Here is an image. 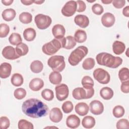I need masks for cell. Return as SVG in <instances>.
Returning <instances> with one entry per match:
<instances>
[{
  "instance_id": "obj_1",
  "label": "cell",
  "mask_w": 129,
  "mask_h": 129,
  "mask_svg": "<svg viewBox=\"0 0 129 129\" xmlns=\"http://www.w3.org/2000/svg\"><path fill=\"white\" fill-rule=\"evenodd\" d=\"M22 109L25 114L34 118L46 116L49 111L48 106L44 103L36 98L25 101L22 105Z\"/></svg>"
},
{
  "instance_id": "obj_2",
  "label": "cell",
  "mask_w": 129,
  "mask_h": 129,
  "mask_svg": "<svg viewBox=\"0 0 129 129\" xmlns=\"http://www.w3.org/2000/svg\"><path fill=\"white\" fill-rule=\"evenodd\" d=\"M98 64L112 69L118 67L122 62V59L118 56H114L107 52H101L96 56Z\"/></svg>"
},
{
  "instance_id": "obj_3",
  "label": "cell",
  "mask_w": 129,
  "mask_h": 129,
  "mask_svg": "<svg viewBox=\"0 0 129 129\" xmlns=\"http://www.w3.org/2000/svg\"><path fill=\"white\" fill-rule=\"evenodd\" d=\"M64 44L65 37L59 39L54 38L44 44L42 47V50L46 55H51L57 52L61 48H63Z\"/></svg>"
},
{
  "instance_id": "obj_4",
  "label": "cell",
  "mask_w": 129,
  "mask_h": 129,
  "mask_svg": "<svg viewBox=\"0 0 129 129\" xmlns=\"http://www.w3.org/2000/svg\"><path fill=\"white\" fill-rule=\"evenodd\" d=\"M88 49L85 46H80L73 50L70 54L68 61L72 66H75L83 59V58L88 54Z\"/></svg>"
},
{
  "instance_id": "obj_5",
  "label": "cell",
  "mask_w": 129,
  "mask_h": 129,
  "mask_svg": "<svg viewBox=\"0 0 129 129\" xmlns=\"http://www.w3.org/2000/svg\"><path fill=\"white\" fill-rule=\"evenodd\" d=\"M47 64L53 71L61 72L66 66L64 58L62 55L52 56L48 59Z\"/></svg>"
},
{
  "instance_id": "obj_6",
  "label": "cell",
  "mask_w": 129,
  "mask_h": 129,
  "mask_svg": "<svg viewBox=\"0 0 129 129\" xmlns=\"http://www.w3.org/2000/svg\"><path fill=\"white\" fill-rule=\"evenodd\" d=\"M34 21L38 29L44 30L50 26L52 22V20L47 15L39 14L35 17Z\"/></svg>"
},
{
  "instance_id": "obj_7",
  "label": "cell",
  "mask_w": 129,
  "mask_h": 129,
  "mask_svg": "<svg viewBox=\"0 0 129 129\" xmlns=\"http://www.w3.org/2000/svg\"><path fill=\"white\" fill-rule=\"evenodd\" d=\"M93 77L97 82L102 84H108L110 80L109 74L101 68H98L94 71Z\"/></svg>"
},
{
  "instance_id": "obj_8",
  "label": "cell",
  "mask_w": 129,
  "mask_h": 129,
  "mask_svg": "<svg viewBox=\"0 0 129 129\" xmlns=\"http://www.w3.org/2000/svg\"><path fill=\"white\" fill-rule=\"evenodd\" d=\"M77 4L75 1L67 2L61 9L62 14L66 17H71L75 14L77 11Z\"/></svg>"
},
{
  "instance_id": "obj_9",
  "label": "cell",
  "mask_w": 129,
  "mask_h": 129,
  "mask_svg": "<svg viewBox=\"0 0 129 129\" xmlns=\"http://www.w3.org/2000/svg\"><path fill=\"white\" fill-rule=\"evenodd\" d=\"M56 97L58 100L62 101L66 99L69 94L68 86L65 84H61L55 87Z\"/></svg>"
},
{
  "instance_id": "obj_10",
  "label": "cell",
  "mask_w": 129,
  "mask_h": 129,
  "mask_svg": "<svg viewBox=\"0 0 129 129\" xmlns=\"http://www.w3.org/2000/svg\"><path fill=\"white\" fill-rule=\"evenodd\" d=\"M2 55L5 58L10 60L16 59L20 57L17 54L16 49L11 46H7L4 47L2 50Z\"/></svg>"
},
{
  "instance_id": "obj_11",
  "label": "cell",
  "mask_w": 129,
  "mask_h": 129,
  "mask_svg": "<svg viewBox=\"0 0 129 129\" xmlns=\"http://www.w3.org/2000/svg\"><path fill=\"white\" fill-rule=\"evenodd\" d=\"M90 109L91 112L93 114L99 115L103 112L104 106L100 101L94 100L90 103Z\"/></svg>"
},
{
  "instance_id": "obj_12",
  "label": "cell",
  "mask_w": 129,
  "mask_h": 129,
  "mask_svg": "<svg viewBox=\"0 0 129 129\" xmlns=\"http://www.w3.org/2000/svg\"><path fill=\"white\" fill-rule=\"evenodd\" d=\"M115 18L114 16L110 13H106L103 14L101 18L102 25L106 27L112 26L115 22Z\"/></svg>"
},
{
  "instance_id": "obj_13",
  "label": "cell",
  "mask_w": 129,
  "mask_h": 129,
  "mask_svg": "<svg viewBox=\"0 0 129 129\" xmlns=\"http://www.w3.org/2000/svg\"><path fill=\"white\" fill-rule=\"evenodd\" d=\"M62 113L58 107L53 108L49 112V118L53 122L57 123L60 121L62 118Z\"/></svg>"
},
{
  "instance_id": "obj_14",
  "label": "cell",
  "mask_w": 129,
  "mask_h": 129,
  "mask_svg": "<svg viewBox=\"0 0 129 129\" xmlns=\"http://www.w3.org/2000/svg\"><path fill=\"white\" fill-rule=\"evenodd\" d=\"M80 124V119L75 114H72L68 116L66 119V124L71 128H77Z\"/></svg>"
},
{
  "instance_id": "obj_15",
  "label": "cell",
  "mask_w": 129,
  "mask_h": 129,
  "mask_svg": "<svg viewBox=\"0 0 129 129\" xmlns=\"http://www.w3.org/2000/svg\"><path fill=\"white\" fill-rule=\"evenodd\" d=\"M52 33L55 38L59 39L64 37L66 33V30L62 25L60 24H56L52 27Z\"/></svg>"
},
{
  "instance_id": "obj_16",
  "label": "cell",
  "mask_w": 129,
  "mask_h": 129,
  "mask_svg": "<svg viewBox=\"0 0 129 129\" xmlns=\"http://www.w3.org/2000/svg\"><path fill=\"white\" fill-rule=\"evenodd\" d=\"M12 66L8 62H3L0 66V77L2 79L9 77L11 73Z\"/></svg>"
},
{
  "instance_id": "obj_17",
  "label": "cell",
  "mask_w": 129,
  "mask_h": 129,
  "mask_svg": "<svg viewBox=\"0 0 129 129\" xmlns=\"http://www.w3.org/2000/svg\"><path fill=\"white\" fill-rule=\"evenodd\" d=\"M74 22L82 28H86L89 24V20L87 16L83 15H78L74 18Z\"/></svg>"
},
{
  "instance_id": "obj_18",
  "label": "cell",
  "mask_w": 129,
  "mask_h": 129,
  "mask_svg": "<svg viewBox=\"0 0 129 129\" xmlns=\"http://www.w3.org/2000/svg\"><path fill=\"white\" fill-rule=\"evenodd\" d=\"M43 81L41 79L38 78H34L31 80L29 84V87L30 89L34 91H39L41 89L43 88Z\"/></svg>"
},
{
  "instance_id": "obj_19",
  "label": "cell",
  "mask_w": 129,
  "mask_h": 129,
  "mask_svg": "<svg viewBox=\"0 0 129 129\" xmlns=\"http://www.w3.org/2000/svg\"><path fill=\"white\" fill-rule=\"evenodd\" d=\"M72 95L75 99L81 100L86 99L87 94L86 90L84 88L78 87L73 90Z\"/></svg>"
},
{
  "instance_id": "obj_20",
  "label": "cell",
  "mask_w": 129,
  "mask_h": 129,
  "mask_svg": "<svg viewBox=\"0 0 129 129\" xmlns=\"http://www.w3.org/2000/svg\"><path fill=\"white\" fill-rule=\"evenodd\" d=\"M75 111L80 116H85L89 111V107L85 102H80L75 106Z\"/></svg>"
},
{
  "instance_id": "obj_21",
  "label": "cell",
  "mask_w": 129,
  "mask_h": 129,
  "mask_svg": "<svg viewBox=\"0 0 129 129\" xmlns=\"http://www.w3.org/2000/svg\"><path fill=\"white\" fill-rule=\"evenodd\" d=\"M125 49V45L124 43L119 41H115L112 44V50L116 55L122 54Z\"/></svg>"
},
{
  "instance_id": "obj_22",
  "label": "cell",
  "mask_w": 129,
  "mask_h": 129,
  "mask_svg": "<svg viewBox=\"0 0 129 129\" xmlns=\"http://www.w3.org/2000/svg\"><path fill=\"white\" fill-rule=\"evenodd\" d=\"M16 15V11L13 9H7L3 11L2 12L3 19L6 21H12L15 17Z\"/></svg>"
},
{
  "instance_id": "obj_23",
  "label": "cell",
  "mask_w": 129,
  "mask_h": 129,
  "mask_svg": "<svg viewBox=\"0 0 129 129\" xmlns=\"http://www.w3.org/2000/svg\"><path fill=\"white\" fill-rule=\"evenodd\" d=\"M36 35V31L32 28H26L23 32V37L27 41H33L35 38Z\"/></svg>"
},
{
  "instance_id": "obj_24",
  "label": "cell",
  "mask_w": 129,
  "mask_h": 129,
  "mask_svg": "<svg viewBox=\"0 0 129 129\" xmlns=\"http://www.w3.org/2000/svg\"><path fill=\"white\" fill-rule=\"evenodd\" d=\"M49 80L51 84L58 85L61 82L62 76L58 72L53 71L49 74Z\"/></svg>"
},
{
  "instance_id": "obj_25",
  "label": "cell",
  "mask_w": 129,
  "mask_h": 129,
  "mask_svg": "<svg viewBox=\"0 0 129 129\" xmlns=\"http://www.w3.org/2000/svg\"><path fill=\"white\" fill-rule=\"evenodd\" d=\"M82 124L85 128H93L95 125V119L91 116H86L82 119Z\"/></svg>"
},
{
  "instance_id": "obj_26",
  "label": "cell",
  "mask_w": 129,
  "mask_h": 129,
  "mask_svg": "<svg viewBox=\"0 0 129 129\" xmlns=\"http://www.w3.org/2000/svg\"><path fill=\"white\" fill-rule=\"evenodd\" d=\"M101 97L105 100H109L113 96V91L109 87H105L102 88L100 91Z\"/></svg>"
},
{
  "instance_id": "obj_27",
  "label": "cell",
  "mask_w": 129,
  "mask_h": 129,
  "mask_svg": "<svg viewBox=\"0 0 129 129\" xmlns=\"http://www.w3.org/2000/svg\"><path fill=\"white\" fill-rule=\"evenodd\" d=\"M74 38L77 42H84L87 39V34L85 31L81 29H78L75 32L74 35Z\"/></svg>"
},
{
  "instance_id": "obj_28",
  "label": "cell",
  "mask_w": 129,
  "mask_h": 129,
  "mask_svg": "<svg viewBox=\"0 0 129 129\" xmlns=\"http://www.w3.org/2000/svg\"><path fill=\"white\" fill-rule=\"evenodd\" d=\"M43 69V64L41 61L38 60H34L30 64V69L34 73H39Z\"/></svg>"
},
{
  "instance_id": "obj_29",
  "label": "cell",
  "mask_w": 129,
  "mask_h": 129,
  "mask_svg": "<svg viewBox=\"0 0 129 129\" xmlns=\"http://www.w3.org/2000/svg\"><path fill=\"white\" fill-rule=\"evenodd\" d=\"M23 81L24 80L23 76L19 73H15L13 74L11 79V82L12 85L16 87L21 86L23 83Z\"/></svg>"
},
{
  "instance_id": "obj_30",
  "label": "cell",
  "mask_w": 129,
  "mask_h": 129,
  "mask_svg": "<svg viewBox=\"0 0 129 129\" xmlns=\"http://www.w3.org/2000/svg\"><path fill=\"white\" fill-rule=\"evenodd\" d=\"M81 83L83 88L85 89L93 88L94 84L93 79L88 76H85L82 78Z\"/></svg>"
},
{
  "instance_id": "obj_31",
  "label": "cell",
  "mask_w": 129,
  "mask_h": 129,
  "mask_svg": "<svg viewBox=\"0 0 129 129\" xmlns=\"http://www.w3.org/2000/svg\"><path fill=\"white\" fill-rule=\"evenodd\" d=\"M17 54L20 56L25 55L27 54L29 51L28 46L24 43H21L16 46L15 48Z\"/></svg>"
},
{
  "instance_id": "obj_32",
  "label": "cell",
  "mask_w": 129,
  "mask_h": 129,
  "mask_svg": "<svg viewBox=\"0 0 129 129\" xmlns=\"http://www.w3.org/2000/svg\"><path fill=\"white\" fill-rule=\"evenodd\" d=\"M9 41L11 44L13 45H17L22 43V39L21 35L19 33H13L10 36Z\"/></svg>"
},
{
  "instance_id": "obj_33",
  "label": "cell",
  "mask_w": 129,
  "mask_h": 129,
  "mask_svg": "<svg viewBox=\"0 0 129 129\" xmlns=\"http://www.w3.org/2000/svg\"><path fill=\"white\" fill-rule=\"evenodd\" d=\"M19 20L23 24H29L32 22V16L28 12H23L20 14Z\"/></svg>"
},
{
  "instance_id": "obj_34",
  "label": "cell",
  "mask_w": 129,
  "mask_h": 129,
  "mask_svg": "<svg viewBox=\"0 0 129 129\" xmlns=\"http://www.w3.org/2000/svg\"><path fill=\"white\" fill-rule=\"evenodd\" d=\"M76 45V41L74 37L72 36H68L65 37V44L64 47L67 49H71Z\"/></svg>"
},
{
  "instance_id": "obj_35",
  "label": "cell",
  "mask_w": 129,
  "mask_h": 129,
  "mask_svg": "<svg viewBox=\"0 0 129 129\" xmlns=\"http://www.w3.org/2000/svg\"><path fill=\"white\" fill-rule=\"evenodd\" d=\"M95 64V60L91 57L85 59L82 64L83 68L86 70H90L93 69Z\"/></svg>"
},
{
  "instance_id": "obj_36",
  "label": "cell",
  "mask_w": 129,
  "mask_h": 129,
  "mask_svg": "<svg viewBox=\"0 0 129 129\" xmlns=\"http://www.w3.org/2000/svg\"><path fill=\"white\" fill-rule=\"evenodd\" d=\"M118 77L121 82L128 80L129 79V71L127 68H121L118 72Z\"/></svg>"
},
{
  "instance_id": "obj_37",
  "label": "cell",
  "mask_w": 129,
  "mask_h": 129,
  "mask_svg": "<svg viewBox=\"0 0 129 129\" xmlns=\"http://www.w3.org/2000/svg\"><path fill=\"white\" fill-rule=\"evenodd\" d=\"M18 128L19 129H33V124L26 119H21L18 122Z\"/></svg>"
},
{
  "instance_id": "obj_38",
  "label": "cell",
  "mask_w": 129,
  "mask_h": 129,
  "mask_svg": "<svg viewBox=\"0 0 129 129\" xmlns=\"http://www.w3.org/2000/svg\"><path fill=\"white\" fill-rule=\"evenodd\" d=\"M41 96L45 100L49 101L53 99L54 94L51 90L45 89L41 92Z\"/></svg>"
},
{
  "instance_id": "obj_39",
  "label": "cell",
  "mask_w": 129,
  "mask_h": 129,
  "mask_svg": "<svg viewBox=\"0 0 129 129\" xmlns=\"http://www.w3.org/2000/svg\"><path fill=\"white\" fill-rule=\"evenodd\" d=\"M124 109L120 105L115 106L113 109L112 113L114 117L116 118H120L124 114Z\"/></svg>"
},
{
  "instance_id": "obj_40",
  "label": "cell",
  "mask_w": 129,
  "mask_h": 129,
  "mask_svg": "<svg viewBox=\"0 0 129 129\" xmlns=\"http://www.w3.org/2000/svg\"><path fill=\"white\" fill-rule=\"evenodd\" d=\"M14 95L16 99L21 100L25 97L26 95V91L23 88H17L14 91Z\"/></svg>"
},
{
  "instance_id": "obj_41",
  "label": "cell",
  "mask_w": 129,
  "mask_h": 129,
  "mask_svg": "<svg viewBox=\"0 0 129 129\" xmlns=\"http://www.w3.org/2000/svg\"><path fill=\"white\" fill-rule=\"evenodd\" d=\"M10 32V27L5 23H2L0 25V37L1 38L6 37Z\"/></svg>"
},
{
  "instance_id": "obj_42",
  "label": "cell",
  "mask_w": 129,
  "mask_h": 129,
  "mask_svg": "<svg viewBox=\"0 0 129 129\" xmlns=\"http://www.w3.org/2000/svg\"><path fill=\"white\" fill-rule=\"evenodd\" d=\"M62 109L65 113H69L72 111L74 108V106L72 102L67 101L64 102L62 105Z\"/></svg>"
},
{
  "instance_id": "obj_43",
  "label": "cell",
  "mask_w": 129,
  "mask_h": 129,
  "mask_svg": "<svg viewBox=\"0 0 129 129\" xmlns=\"http://www.w3.org/2000/svg\"><path fill=\"white\" fill-rule=\"evenodd\" d=\"M116 128L117 129L129 128V122L128 120L124 118L119 119L116 123Z\"/></svg>"
},
{
  "instance_id": "obj_44",
  "label": "cell",
  "mask_w": 129,
  "mask_h": 129,
  "mask_svg": "<svg viewBox=\"0 0 129 129\" xmlns=\"http://www.w3.org/2000/svg\"><path fill=\"white\" fill-rule=\"evenodd\" d=\"M10 125L9 119L6 116H2L0 118V125L2 129H7Z\"/></svg>"
},
{
  "instance_id": "obj_45",
  "label": "cell",
  "mask_w": 129,
  "mask_h": 129,
  "mask_svg": "<svg viewBox=\"0 0 129 129\" xmlns=\"http://www.w3.org/2000/svg\"><path fill=\"white\" fill-rule=\"evenodd\" d=\"M92 11L96 15H101L104 11L103 7L99 4H95L92 6Z\"/></svg>"
},
{
  "instance_id": "obj_46",
  "label": "cell",
  "mask_w": 129,
  "mask_h": 129,
  "mask_svg": "<svg viewBox=\"0 0 129 129\" xmlns=\"http://www.w3.org/2000/svg\"><path fill=\"white\" fill-rule=\"evenodd\" d=\"M77 4V11L78 12H83L86 10V6L85 2L83 1H77L76 2Z\"/></svg>"
},
{
  "instance_id": "obj_47",
  "label": "cell",
  "mask_w": 129,
  "mask_h": 129,
  "mask_svg": "<svg viewBox=\"0 0 129 129\" xmlns=\"http://www.w3.org/2000/svg\"><path fill=\"white\" fill-rule=\"evenodd\" d=\"M121 91L124 93H128L129 92V81L122 82L120 86Z\"/></svg>"
},
{
  "instance_id": "obj_48",
  "label": "cell",
  "mask_w": 129,
  "mask_h": 129,
  "mask_svg": "<svg viewBox=\"0 0 129 129\" xmlns=\"http://www.w3.org/2000/svg\"><path fill=\"white\" fill-rule=\"evenodd\" d=\"M112 5L116 9H121L124 7L125 1L124 0H114L112 2Z\"/></svg>"
},
{
  "instance_id": "obj_49",
  "label": "cell",
  "mask_w": 129,
  "mask_h": 129,
  "mask_svg": "<svg viewBox=\"0 0 129 129\" xmlns=\"http://www.w3.org/2000/svg\"><path fill=\"white\" fill-rule=\"evenodd\" d=\"M122 14L124 16L126 17H129V6H128L123 8L122 10Z\"/></svg>"
},
{
  "instance_id": "obj_50",
  "label": "cell",
  "mask_w": 129,
  "mask_h": 129,
  "mask_svg": "<svg viewBox=\"0 0 129 129\" xmlns=\"http://www.w3.org/2000/svg\"><path fill=\"white\" fill-rule=\"evenodd\" d=\"M13 2V0H2V3L5 6H10Z\"/></svg>"
},
{
  "instance_id": "obj_51",
  "label": "cell",
  "mask_w": 129,
  "mask_h": 129,
  "mask_svg": "<svg viewBox=\"0 0 129 129\" xmlns=\"http://www.w3.org/2000/svg\"><path fill=\"white\" fill-rule=\"evenodd\" d=\"M21 3H23V5H26V6H29V5H31V4H32V3H33V1H28V0H24V1H21Z\"/></svg>"
},
{
  "instance_id": "obj_52",
  "label": "cell",
  "mask_w": 129,
  "mask_h": 129,
  "mask_svg": "<svg viewBox=\"0 0 129 129\" xmlns=\"http://www.w3.org/2000/svg\"><path fill=\"white\" fill-rule=\"evenodd\" d=\"M101 2H102V3H103V4L107 5V4H110L111 3H112V1H111V0H105V1L102 0V1H101Z\"/></svg>"
},
{
  "instance_id": "obj_53",
  "label": "cell",
  "mask_w": 129,
  "mask_h": 129,
  "mask_svg": "<svg viewBox=\"0 0 129 129\" xmlns=\"http://www.w3.org/2000/svg\"><path fill=\"white\" fill-rule=\"evenodd\" d=\"M44 2V1H33V3L37 5H40Z\"/></svg>"
}]
</instances>
